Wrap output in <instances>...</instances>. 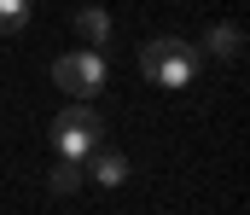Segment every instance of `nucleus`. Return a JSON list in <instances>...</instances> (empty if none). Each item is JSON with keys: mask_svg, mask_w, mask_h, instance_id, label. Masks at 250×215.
Returning <instances> with one entry per match:
<instances>
[{"mask_svg": "<svg viewBox=\"0 0 250 215\" xmlns=\"http://www.w3.org/2000/svg\"><path fill=\"white\" fill-rule=\"evenodd\" d=\"M140 70L157 87H187L192 76H198V47L181 41V35H157V41L140 47Z\"/></svg>", "mask_w": 250, "mask_h": 215, "instance_id": "f257e3e1", "label": "nucleus"}, {"mask_svg": "<svg viewBox=\"0 0 250 215\" xmlns=\"http://www.w3.org/2000/svg\"><path fill=\"white\" fill-rule=\"evenodd\" d=\"M53 81H59L70 99H93L105 87V53L99 47H76V53L53 59Z\"/></svg>", "mask_w": 250, "mask_h": 215, "instance_id": "f03ea898", "label": "nucleus"}, {"mask_svg": "<svg viewBox=\"0 0 250 215\" xmlns=\"http://www.w3.org/2000/svg\"><path fill=\"white\" fill-rule=\"evenodd\" d=\"M99 140H105V117L87 111V105H70L59 122H53V151H59V157H76V163H82Z\"/></svg>", "mask_w": 250, "mask_h": 215, "instance_id": "7ed1b4c3", "label": "nucleus"}, {"mask_svg": "<svg viewBox=\"0 0 250 215\" xmlns=\"http://www.w3.org/2000/svg\"><path fill=\"white\" fill-rule=\"evenodd\" d=\"M87 163H93V180H99V186H123V180H128V157L111 151V145H93Z\"/></svg>", "mask_w": 250, "mask_h": 215, "instance_id": "20e7f679", "label": "nucleus"}, {"mask_svg": "<svg viewBox=\"0 0 250 215\" xmlns=\"http://www.w3.org/2000/svg\"><path fill=\"white\" fill-rule=\"evenodd\" d=\"M70 23H76V35H82L87 47H105V41H111V12H105V6H82Z\"/></svg>", "mask_w": 250, "mask_h": 215, "instance_id": "39448f33", "label": "nucleus"}, {"mask_svg": "<svg viewBox=\"0 0 250 215\" xmlns=\"http://www.w3.org/2000/svg\"><path fill=\"white\" fill-rule=\"evenodd\" d=\"M204 47H209L215 59H227V64H239V59H245V35H239L233 23H215V29L204 35Z\"/></svg>", "mask_w": 250, "mask_h": 215, "instance_id": "423d86ee", "label": "nucleus"}, {"mask_svg": "<svg viewBox=\"0 0 250 215\" xmlns=\"http://www.w3.org/2000/svg\"><path fill=\"white\" fill-rule=\"evenodd\" d=\"M47 186H53V192H59V198H70V192H76V186H82V163H76V157H64L59 169H53V180H47Z\"/></svg>", "mask_w": 250, "mask_h": 215, "instance_id": "0eeeda50", "label": "nucleus"}, {"mask_svg": "<svg viewBox=\"0 0 250 215\" xmlns=\"http://www.w3.org/2000/svg\"><path fill=\"white\" fill-rule=\"evenodd\" d=\"M29 23V0H0V35H18Z\"/></svg>", "mask_w": 250, "mask_h": 215, "instance_id": "6e6552de", "label": "nucleus"}]
</instances>
